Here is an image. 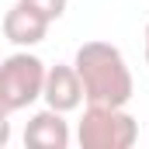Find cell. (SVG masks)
Listing matches in <instances>:
<instances>
[{
	"label": "cell",
	"instance_id": "cell-1",
	"mask_svg": "<svg viewBox=\"0 0 149 149\" xmlns=\"http://www.w3.org/2000/svg\"><path fill=\"white\" fill-rule=\"evenodd\" d=\"M73 70L83 83L87 104H108V108H125L132 101V73L111 42H83L76 49Z\"/></svg>",
	"mask_w": 149,
	"mask_h": 149
},
{
	"label": "cell",
	"instance_id": "cell-2",
	"mask_svg": "<svg viewBox=\"0 0 149 149\" xmlns=\"http://www.w3.org/2000/svg\"><path fill=\"white\" fill-rule=\"evenodd\" d=\"M139 139V121L125 108L108 104H87V111L76 125L80 149H128Z\"/></svg>",
	"mask_w": 149,
	"mask_h": 149
},
{
	"label": "cell",
	"instance_id": "cell-3",
	"mask_svg": "<svg viewBox=\"0 0 149 149\" xmlns=\"http://www.w3.org/2000/svg\"><path fill=\"white\" fill-rule=\"evenodd\" d=\"M45 83V63L31 52H14L0 63V114L24 111L42 97Z\"/></svg>",
	"mask_w": 149,
	"mask_h": 149
},
{
	"label": "cell",
	"instance_id": "cell-4",
	"mask_svg": "<svg viewBox=\"0 0 149 149\" xmlns=\"http://www.w3.org/2000/svg\"><path fill=\"white\" fill-rule=\"evenodd\" d=\"M42 97L52 111H76L83 101V83L76 76L73 66H52L45 70V83H42Z\"/></svg>",
	"mask_w": 149,
	"mask_h": 149
},
{
	"label": "cell",
	"instance_id": "cell-5",
	"mask_svg": "<svg viewBox=\"0 0 149 149\" xmlns=\"http://www.w3.org/2000/svg\"><path fill=\"white\" fill-rule=\"evenodd\" d=\"M24 146L28 149H66L70 146V125H66L63 111L45 108V111L31 114V121L24 128Z\"/></svg>",
	"mask_w": 149,
	"mask_h": 149
},
{
	"label": "cell",
	"instance_id": "cell-6",
	"mask_svg": "<svg viewBox=\"0 0 149 149\" xmlns=\"http://www.w3.org/2000/svg\"><path fill=\"white\" fill-rule=\"evenodd\" d=\"M49 24L52 21H45L38 10H31L28 3H14L7 14H3V35L7 42H14V45H21V49H28V45H38L45 31H49Z\"/></svg>",
	"mask_w": 149,
	"mask_h": 149
},
{
	"label": "cell",
	"instance_id": "cell-7",
	"mask_svg": "<svg viewBox=\"0 0 149 149\" xmlns=\"http://www.w3.org/2000/svg\"><path fill=\"white\" fill-rule=\"evenodd\" d=\"M21 3H28L31 10H38L45 21H59L66 14V0H21Z\"/></svg>",
	"mask_w": 149,
	"mask_h": 149
},
{
	"label": "cell",
	"instance_id": "cell-8",
	"mask_svg": "<svg viewBox=\"0 0 149 149\" xmlns=\"http://www.w3.org/2000/svg\"><path fill=\"white\" fill-rule=\"evenodd\" d=\"M10 142V121H7V114H0V149Z\"/></svg>",
	"mask_w": 149,
	"mask_h": 149
},
{
	"label": "cell",
	"instance_id": "cell-9",
	"mask_svg": "<svg viewBox=\"0 0 149 149\" xmlns=\"http://www.w3.org/2000/svg\"><path fill=\"white\" fill-rule=\"evenodd\" d=\"M146 66H149V24H146Z\"/></svg>",
	"mask_w": 149,
	"mask_h": 149
}]
</instances>
